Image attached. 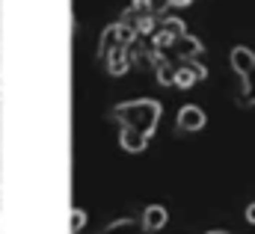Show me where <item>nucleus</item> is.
I'll use <instances>...</instances> for the list:
<instances>
[{"mask_svg": "<svg viewBox=\"0 0 255 234\" xmlns=\"http://www.w3.org/2000/svg\"><path fill=\"white\" fill-rule=\"evenodd\" d=\"M160 30H166V33L175 36V39H181V36L187 33V27H184L181 18H166V15H163V21H160Z\"/></svg>", "mask_w": 255, "mask_h": 234, "instance_id": "13", "label": "nucleus"}, {"mask_svg": "<svg viewBox=\"0 0 255 234\" xmlns=\"http://www.w3.org/2000/svg\"><path fill=\"white\" fill-rule=\"evenodd\" d=\"M133 27H136L139 36L157 33V18H154V15H139V18H133Z\"/></svg>", "mask_w": 255, "mask_h": 234, "instance_id": "12", "label": "nucleus"}, {"mask_svg": "<svg viewBox=\"0 0 255 234\" xmlns=\"http://www.w3.org/2000/svg\"><path fill=\"white\" fill-rule=\"evenodd\" d=\"M119 24V45H125V48H130L136 39H139V33H136V27H133V21H116Z\"/></svg>", "mask_w": 255, "mask_h": 234, "instance_id": "10", "label": "nucleus"}, {"mask_svg": "<svg viewBox=\"0 0 255 234\" xmlns=\"http://www.w3.org/2000/svg\"><path fill=\"white\" fill-rule=\"evenodd\" d=\"M205 127V113L199 110V107H181L178 110V130H202Z\"/></svg>", "mask_w": 255, "mask_h": 234, "instance_id": "3", "label": "nucleus"}, {"mask_svg": "<svg viewBox=\"0 0 255 234\" xmlns=\"http://www.w3.org/2000/svg\"><path fill=\"white\" fill-rule=\"evenodd\" d=\"M175 42H178V39H175V36H169V33H166V30H157V33H154V39H151V48H154V51H160V54H163V51H166V48H175Z\"/></svg>", "mask_w": 255, "mask_h": 234, "instance_id": "14", "label": "nucleus"}, {"mask_svg": "<svg viewBox=\"0 0 255 234\" xmlns=\"http://www.w3.org/2000/svg\"><path fill=\"white\" fill-rule=\"evenodd\" d=\"M175 51H178V59L184 62V59H196L205 48H202V42L196 39V36H190V33H184L178 42H175Z\"/></svg>", "mask_w": 255, "mask_h": 234, "instance_id": "6", "label": "nucleus"}, {"mask_svg": "<svg viewBox=\"0 0 255 234\" xmlns=\"http://www.w3.org/2000/svg\"><path fill=\"white\" fill-rule=\"evenodd\" d=\"M247 220H250V223H255V202L247 208Z\"/></svg>", "mask_w": 255, "mask_h": 234, "instance_id": "17", "label": "nucleus"}, {"mask_svg": "<svg viewBox=\"0 0 255 234\" xmlns=\"http://www.w3.org/2000/svg\"><path fill=\"white\" fill-rule=\"evenodd\" d=\"M116 30H119V24H110V27L101 33V42H98V57H101V59H104L113 48H116V45H119V33H116Z\"/></svg>", "mask_w": 255, "mask_h": 234, "instance_id": "8", "label": "nucleus"}, {"mask_svg": "<svg viewBox=\"0 0 255 234\" xmlns=\"http://www.w3.org/2000/svg\"><path fill=\"white\" fill-rule=\"evenodd\" d=\"M133 229H136V220H133V217H122V220L110 223V226L104 229V234H130Z\"/></svg>", "mask_w": 255, "mask_h": 234, "instance_id": "11", "label": "nucleus"}, {"mask_svg": "<svg viewBox=\"0 0 255 234\" xmlns=\"http://www.w3.org/2000/svg\"><path fill=\"white\" fill-rule=\"evenodd\" d=\"M238 104H241V107H253L255 104V65L244 74V92H241Z\"/></svg>", "mask_w": 255, "mask_h": 234, "instance_id": "9", "label": "nucleus"}, {"mask_svg": "<svg viewBox=\"0 0 255 234\" xmlns=\"http://www.w3.org/2000/svg\"><path fill=\"white\" fill-rule=\"evenodd\" d=\"M253 65H255V54L250 51V48L238 45V48L232 51V68H235V71H238L241 77H244V74H247V71H250Z\"/></svg>", "mask_w": 255, "mask_h": 234, "instance_id": "7", "label": "nucleus"}, {"mask_svg": "<svg viewBox=\"0 0 255 234\" xmlns=\"http://www.w3.org/2000/svg\"><path fill=\"white\" fill-rule=\"evenodd\" d=\"M119 142H122V148H125V151L136 154V151H145V145H148V136H145V133H139L136 127H122V136H119Z\"/></svg>", "mask_w": 255, "mask_h": 234, "instance_id": "5", "label": "nucleus"}, {"mask_svg": "<svg viewBox=\"0 0 255 234\" xmlns=\"http://www.w3.org/2000/svg\"><path fill=\"white\" fill-rule=\"evenodd\" d=\"M166 223H169V214H166L163 205H151V208H145V214H142V229H145L148 234L160 232Z\"/></svg>", "mask_w": 255, "mask_h": 234, "instance_id": "4", "label": "nucleus"}, {"mask_svg": "<svg viewBox=\"0 0 255 234\" xmlns=\"http://www.w3.org/2000/svg\"><path fill=\"white\" fill-rule=\"evenodd\" d=\"M128 9L133 12V18H139V15H154V12H151V0H130Z\"/></svg>", "mask_w": 255, "mask_h": 234, "instance_id": "15", "label": "nucleus"}, {"mask_svg": "<svg viewBox=\"0 0 255 234\" xmlns=\"http://www.w3.org/2000/svg\"><path fill=\"white\" fill-rule=\"evenodd\" d=\"M104 62H107V71H110L113 77H122V74H128V68H130L128 48H125V45H116V48L104 57Z\"/></svg>", "mask_w": 255, "mask_h": 234, "instance_id": "2", "label": "nucleus"}, {"mask_svg": "<svg viewBox=\"0 0 255 234\" xmlns=\"http://www.w3.org/2000/svg\"><path fill=\"white\" fill-rule=\"evenodd\" d=\"M83 226H86V214H83L80 208H74V211H71V232L80 234L83 232Z\"/></svg>", "mask_w": 255, "mask_h": 234, "instance_id": "16", "label": "nucleus"}, {"mask_svg": "<svg viewBox=\"0 0 255 234\" xmlns=\"http://www.w3.org/2000/svg\"><path fill=\"white\" fill-rule=\"evenodd\" d=\"M208 234H226V232H208Z\"/></svg>", "mask_w": 255, "mask_h": 234, "instance_id": "18", "label": "nucleus"}, {"mask_svg": "<svg viewBox=\"0 0 255 234\" xmlns=\"http://www.w3.org/2000/svg\"><path fill=\"white\" fill-rule=\"evenodd\" d=\"M157 118H160V104L157 101H128V104L116 107V121L122 127H136L148 139L157 130Z\"/></svg>", "mask_w": 255, "mask_h": 234, "instance_id": "1", "label": "nucleus"}]
</instances>
